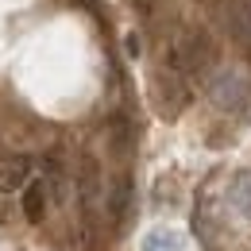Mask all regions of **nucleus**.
I'll return each mask as SVG.
<instances>
[{"instance_id":"1","label":"nucleus","mask_w":251,"mask_h":251,"mask_svg":"<svg viewBox=\"0 0 251 251\" xmlns=\"http://www.w3.org/2000/svg\"><path fill=\"white\" fill-rule=\"evenodd\" d=\"M170 66L178 74H201L213 66V43L201 27H186L178 31V39L170 43Z\"/></svg>"},{"instance_id":"2","label":"nucleus","mask_w":251,"mask_h":251,"mask_svg":"<svg viewBox=\"0 0 251 251\" xmlns=\"http://www.w3.org/2000/svg\"><path fill=\"white\" fill-rule=\"evenodd\" d=\"M151 93H155V104H158V112H162L166 120L182 116L186 104H189V85H186V77H182L174 66H162V70L155 74Z\"/></svg>"},{"instance_id":"3","label":"nucleus","mask_w":251,"mask_h":251,"mask_svg":"<svg viewBox=\"0 0 251 251\" xmlns=\"http://www.w3.org/2000/svg\"><path fill=\"white\" fill-rule=\"evenodd\" d=\"M209 97H213V104L224 108V112H236V108H244L251 97V81L244 74H236V70H220L217 77L209 81Z\"/></svg>"},{"instance_id":"4","label":"nucleus","mask_w":251,"mask_h":251,"mask_svg":"<svg viewBox=\"0 0 251 251\" xmlns=\"http://www.w3.org/2000/svg\"><path fill=\"white\" fill-rule=\"evenodd\" d=\"M27 174H31V158L27 155H0V193L24 189Z\"/></svg>"},{"instance_id":"5","label":"nucleus","mask_w":251,"mask_h":251,"mask_svg":"<svg viewBox=\"0 0 251 251\" xmlns=\"http://www.w3.org/2000/svg\"><path fill=\"white\" fill-rule=\"evenodd\" d=\"M228 31L251 54V0H228Z\"/></svg>"},{"instance_id":"6","label":"nucleus","mask_w":251,"mask_h":251,"mask_svg":"<svg viewBox=\"0 0 251 251\" xmlns=\"http://www.w3.org/2000/svg\"><path fill=\"white\" fill-rule=\"evenodd\" d=\"M143 251H186V236L178 228H151L143 236Z\"/></svg>"},{"instance_id":"7","label":"nucleus","mask_w":251,"mask_h":251,"mask_svg":"<svg viewBox=\"0 0 251 251\" xmlns=\"http://www.w3.org/2000/svg\"><path fill=\"white\" fill-rule=\"evenodd\" d=\"M127 209H131V178L120 174V178L112 182V189H108V217L120 224V220L127 217Z\"/></svg>"},{"instance_id":"8","label":"nucleus","mask_w":251,"mask_h":251,"mask_svg":"<svg viewBox=\"0 0 251 251\" xmlns=\"http://www.w3.org/2000/svg\"><path fill=\"white\" fill-rule=\"evenodd\" d=\"M228 201H232V209H240V217L251 220V170H244V174L232 178V186H228Z\"/></svg>"},{"instance_id":"9","label":"nucleus","mask_w":251,"mask_h":251,"mask_svg":"<svg viewBox=\"0 0 251 251\" xmlns=\"http://www.w3.org/2000/svg\"><path fill=\"white\" fill-rule=\"evenodd\" d=\"M43 213H47V182H31V186L24 189V217L31 220V224H39Z\"/></svg>"},{"instance_id":"10","label":"nucleus","mask_w":251,"mask_h":251,"mask_svg":"<svg viewBox=\"0 0 251 251\" xmlns=\"http://www.w3.org/2000/svg\"><path fill=\"white\" fill-rule=\"evenodd\" d=\"M127 4H131V8H135V12H143V16H147V12H151V8H155V0H127Z\"/></svg>"}]
</instances>
